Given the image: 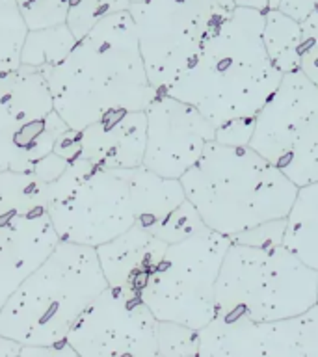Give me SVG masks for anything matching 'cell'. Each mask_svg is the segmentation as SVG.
<instances>
[{"label":"cell","mask_w":318,"mask_h":357,"mask_svg":"<svg viewBox=\"0 0 318 357\" xmlns=\"http://www.w3.org/2000/svg\"><path fill=\"white\" fill-rule=\"evenodd\" d=\"M67 127L84 130L119 112H145L158 91L151 86L130 13L106 17L58 66L41 69Z\"/></svg>","instance_id":"1"},{"label":"cell","mask_w":318,"mask_h":357,"mask_svg":"<svg viewBox=\"0 0 318 357\" xmlns=\"http://www.w3.org/2000/svg\"><path fill=\"white\" fill-rule=\"evenodd\" d=\"M262 28V11L234 8L188 71L164 93L194 106L214 128L255 119L283 80L268 56Z\"/></svg>","instance_id":"2"},{"label":"cell","mask_w":318,"mask_h":357,"mask_svg":"<svg viewBox=\"0 0 318 357\" xmlns=\"http://www.w3.org/2000/svg\"><path fill=\"white\" fill-rule=\"evenodd\" d=\"M179 181L206 229L229 240L262 223L285 220L298 194V186L250 145L233 147L216 139Z\"/></svg>","instance_id":"3"},{"label":"cell","mask_w":318,"mask_h":357,"mask_svg":"<svg viewBox=\"0 0 318 357\" xmlns=\"http://www.w3.org/2000/svg\"><path fill=\"white\" fill-rule=\"evenodd\" d=\"M108 289L97 250L60 240L0 311V333L22 346L63 342L80 314Z\"/></svg>","instance_id":"4"},{"label":"cell","mask_w":318,"mask_h":357,"mask_svg":"<svg viewBox=\"0 0 318 357\" xmlns=\"http://www.w3.org/2000/svg\"><path fill=\"white\" fill-rule=\"evenodd\" d=\"M318 303V272L285 245L231 242L216 283V317L278 322Z\"/></svg>","instance_id":"5"},{"label":"cell","mask_w":318,"mask_h":357,"mask_svg":"<svg viewBox=\"0 0 318 357\" xmlns=\"http://www.w3.org/2000/svg\"><path fill=\"white\" fill-rule=\"evenodd\" d=\"M234 8L233 0H145L128 8L147 78L158 93L188 71Z\"/></svg>","instance_id":"6"},{"label":"cell","mask_w":318,"mask_h":357,"mask_svg":"<svg viewBox=\"0 0 318 357\" xmlns=\"http://www.w3.org/2000/svg\"><path fill=\"white\" fill-rule=\"evenodd\" d=\"M231 240L211 229L167 245L139 298L158 322L201 331L216 317V283Z\"/></svg>","instance_id":"7"},{"label":"cell","mask_w":318,"mask_h":357,"mask_svg":"<svg viewBox=\"0 0 318 357\" xmlns=\"http://www.w3.org/2000/svg\"><path fill=\"white\" fill-rule=\"evenodd\" d=\"M250 147L298 188L318 183V86L301 69L283 75L257 114Z\"/></svg>","instance_id":"8"},{"label":"cell","mask_w":318,"mask_h":357,"mask_svg":"<svg viewBox=\"0 0 318 357\" xmlns=\"http://www.w3.org/2000/svg\"><path fill=\"white\" fill-rule=\"evenodd\" d=\"M67 130L41 69L0 75V172H32Z\"/></svg>","instance_id":"9"},{"label":"cell","mask_w":318,"mask_h":357,"mask_svg":"<svg viewBox=\"0 0 318 357\" xmlns=\"http://www.w3.org/2000/svg\"><path fill=\"white\" fill-rule=\"evenodd\" d=\"M139 167L95 169L66 199L50 206V222L60 240L99 248L139 225Z\"/></svg>","instance_id":"10"},{"label":"cell","mask_w":318,"mask_h":357,"mask_svg":"<svg viewBox=\"0 0 318 357\" xmlns=\"http://www.w3.org/2000/svg\"><path fill=\"white\" fill-rule=\"evenodd\" d=\"M156 326L138 294L108 287L80 314L66 342L80 357H156Z\"/></svg>","instance_id":"11"},{"label":"cell","mask_w":318,"mask_h":357,"mask_svg":"<svg viewBox=\"0 0 318 357\" xmlns=\"http://www.w3.org/2000/svg\"><path fill=\"white\" fill-rule=\"evenodd\" d=\"M194 357H318V303L278 322L214 317Z\"/></svg>","instance_id":"12"},{"label":"cell","mask_w":318,"mask_h":357,"mask_svg":"<svg viewBox=\"0 0 318 357\" xmlns=\"http://www.w3.org/2000/svg\"><path fill=\"white\" fill-rule=\"evenodd\" d=\"M147 144L144 167L164 178H181L192 169L216 139V128L201 116L199 110L158 93L147 110Z\"/></svg>","instance_id":"13"},{"label":"cell","mask_w":318,"mask_h":357,"mask_svg":"<svg viewBox=\"0 0 318 357\" xmlns=\"http://www.w3.org/2000/svg\"><path fill=\"white\" fill-rule=\"evenodd\" d=\"M58 242L60 236L49 212L30 216L0 214V311Z\"/></svg>","instance_id":"14"},{"label":"cell","mask_w":318,"mask_h":357,"mask_svg":"<svg viewBox=\"0 0 318 357\" xmlns=\"http://www.w3.org/2000/svg\"><path fill=\"white\" fill-rule=\"evenodd\" d=\"M145 144V112L110 114L80 130L84 158L97 169H134L144 166Z\"/></svg>","instance_id":"15"},{"label":"cell","mask_w":318,"mask_h":357,"mask_svg":"<svg viewBox=\"0 0 318 357\" xmlns=\"http://www.w3.org/2000/svg\"><path fill=\"white\" fill-rule=\"evenodd\" d=\"M95 250L108 287L139 296L166 253L167 244L142 225H134Z\"/></svg>","instance_id":"16"},{"label":"cell","mask_w":318,"mask_h":357,"mask_svg":"<svg viewBox=\"0 0 318 357\" xmlns=\"http://www.w3.org/2000/svg\"><path fill=\"white\" fill-rule=\"evenodd\" d=\"M283 245L318 272V183L298 188L287 216Z\"/></svg>","instance_id":"17"},{"label":"cell","mask_w":318,"mask_h":357,"mask_svg":"<svg viewBox=\"0 0 318 357\" xmlns=\"http://www.w3.org/2000/svg\"><path fill=\"white\" fill-rule=\"evenodd\" d=\"M49 212V190L32 172H0V214Z\"/></svg>","instance_id":"18"},{"label":"cell","mask_w":318,"mask_h":357,"mask_svg":"<svg viewBox=\"0 0 318 357\" xmlns=\"http://www.w3.org/2000/svg\"><path fill=\"white\" fill-rule=\"evenodd\" d=\"M262 41L270 60L283 75L300 69L301 22L279 10L264 11Z\"/></svg>","instance_id":"19"},{"label":"cell","mask_w":318,"mask_h":357,"mask_svg":"<svg viewBox=\"0 0 318 357\" xmlns=\"http://www.w3.org/2000/svg\"><path fill=\"white\" fill-rule=\"evenodd\" d=\"M77 43V38L73 36L67 24L45 28V30H32L28 32L24 47H22L21 66L36 67V69L58 66L71 54Z\"/></svg>","instance_id":"20"},{"label":"cell","mask_w":318,"mask_h":357,"mask_svg":"<svg viewBox=\"0 0 318 357\" xmlns=\"http://www.w3.org/2000/svg\"><path fill=\"white\" fill-rule=\"evenodd\" d=\"M28 36L17 0H0V75L21 67V54Z\"/></svg>","instance_id":"21"},{"label":"cell","mask_w":318,"mask_h":357,"mask_svg":"<svg viewBox=\"0 0 318 357\" xmlns=\"http://www.w3.org/2000/svg\"><path fill=\"white\" fill-rule=\"evenodd\" d=\"M128 8H130L128 0H69L66 24L77 41H80L103 19L119 11H127Z\"/></svg>","instance_id":"22"},{"label":"cell","mask_w":318,"mask_h":357,"mask_svg":"<svg viewBox=\"0 0 318 357\" xmlns=\"http://www.w3.org/2000/svg\"><path fill=\"white\" fill-rule=\"evenodd\" d=\"M205 229L206 225L201 220L197 208L188 199H184L172 214H167L160 223H156L155 227L151 229V233L169 245L183 242Z\"/></svg>","instance_id":"23"},{"label":"cell","mask_w":318,"mask_h":357,"mask_svg":"<svg viewBox=\"0 0 318 357\" xmlns=\"http://www.w3.org/2000/svg\"><path fill=\"white\" fill-rule=\"evenodd\" d=\"M156 357H194L199 350V331L175 322L156 326Z\"/></svg>","instance_id":"24"},{"label":"cell","mask_w":318,"mask_h":357,"mask_svg":"<svg viewBox=\"0 0 318 357\" xmlns=\"http://www.w3.org/2000/svg\"><path fill=\"white\" fill-rule=\"evenodd\" d=\"M28 32L54 28L67 22L69 0H17Z\"/></svg>","instance_id":"25"},{"label":"cell","mask_w":318,"mask_h":357,"mask_svg":"<svg viewBox=\"0 0 318 357\" xmlns=\"http://www.w3.org/2000/svg\"><path fill=\"white\" fill-rule=\"evenodd\" d=\"M300 69L318 86V6L301 22Z\"/></svg>","instance_id":"26"},{"label":"cell","mask_w":318,"mask_h":357,"mask_svg":"<svg viewBox=\"0 0 318 357\" xmlns=\"http://www.w3.org/2000/svg\"><path fill=\"white\" fill-rule=\"evenodd\" d=\"M285 225H287V218L285 220H273L266 222L262 225H257L253 229H248L244 233L236 234L231 238V242L244 245H255V248H272V245H283L285 236Z\"/></svg>","instance_id":"27"},{"label":"cell","mask_w":318,"mask_h":357,"mask_svg":"<svg viewBox=\"0 0 318 357\" xmlns=\"http://www.w3.org/2000/svg\"><path fill=\"white\" fill-rule=\"evenodd\" d=\"M253 128H255V119L229 121L216 128V142L223 145H233V147H245L250 145Z\"/></svg>","instance_id":"28"},{"label":"cell","mask_w":318,"mask_h":357,"mask_svg":"<svg viewBox=\"0 0 318 357\" xmlns=\"http://www.w3.org/2000/svg\"><path fill=\"white\" fill-rule=\"evenodd\" d=\"M69 164H71V160H67V158H63V156L52 151L50 155H47L36 164L32 173L39 181H43L45 184H52L66 173Z\"/></svg>","instance_id":"29"},{"label":"cell","mask_w":318,"mask_h":357,"mask_svg":"<svg viewBox=\"0 0 318 357\" xmlns=\"http://www.w3.org/2000/svg\"><path fill=\"white\" fill-rule=\"evenodd\" d=\"M15 357H80L71 346L63 342H56L49 346H22Z\"/></svg>","instance_id":"30"},{"label":"cell","mask_w":318,"mask_h":357,"mask_svg":"<svg viewBox=\"0 0 318 357\" xmlns=\"http://www.w3.org/2000/svg\"><path fill=\"white\" fill-rule=\"evenodd\" d=\"M317 6L318 0H281L278 10L285 15H289L290 19H294V21L303 22L312 11L317 10Z\"/></svg>","instance_id":"31"},{"label":"cell","mask_w":318,"mask_h":357,"mask_svg":"<svg viewBox=\"0 0 318 357\" xmlns=\"http://www.w3.org/2000/svg\"><path fill=\"white\" fill-rule=\"evenodd\" d=\"M22 344H19L17 340L8 339L0 333V357H15L21 351Z\"/></svg>","instance_id":"32"},{"label":"cell","mask_w":318,"mask_h":357,"mask_svg":"<svg viewBox=\"0 0 318 357\" xmlns=\"http://www.w3.org/2000/svg\"><path fill=\"white\" fill-rule=\"evenodd\" d=\"M236 8H245V10L268 11V0H233Z\"/></svg>","instance_id":"33"},{"label":"cell","mask_w":318,"mask_h":357,"mask_svg":"<svg viewBox=\"0 0 318 357\" xmlns=\"http://www.w3.org/2000/svg\"><path fill=\"white\" fill-rule=\"evenodd\" d=\"M281 0H268V10H278V6Z\"/></svg>","instance_id":"34"},{"label":"cell","mask_w":318,"mask_h":357,"mask_svg":"<svg viewBox=\"0 0 318 357\" xmlns=\"http://www.w3.org/2000/svg\"><path fill=\"white\" fill-rule=\"evenodd\" d=\"M142 2H145V0H128V4H142Z\"/></svg>","instance_id":"35"}]
</instances>
